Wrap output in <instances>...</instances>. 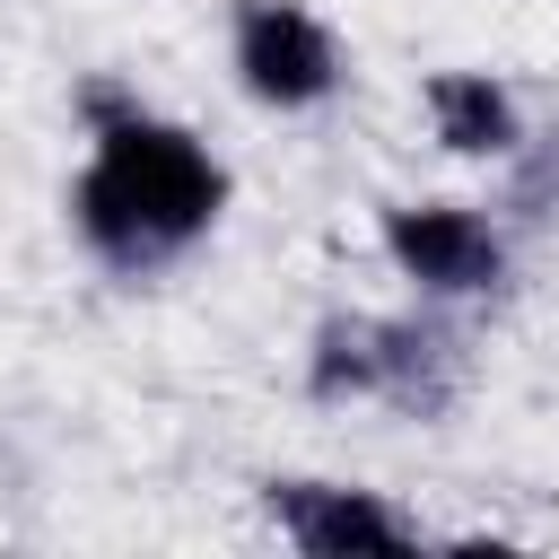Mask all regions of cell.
I'll list each match as a JSON object with an SVG mask.
<instances>
[{
    "label": "cell",
    "mask_w": 559,
    "mask_h": 559,
    "mask_svg": "<svg viewBox=\"0 0 559 559\" xmlns=\"http://www.w3.org/2000/svg\"><path fill=\"white\" fill-rule=\"evenodd\" d=\"M218 201H227V175L192 131L122 114V122L96 131V157H87V175L70 192V218L105 262L148 271V262L183 253L218 218Z\"/></svg>",
    "instance_id": "cell-1"
},
{
    "label": "cell",
    "mask_w": 559,
    "mask_h": 559,
    "mask_svg": "<svg viewBox=\"0 0 559 559\" xmlns=\"http://www.w3.org/2000/svg\"><path fill=\"white\" fill-rule=\"evenodd\" d=\"M236 79H245V96L297 114V105H323L341 87V44L297 0H245L236 9Z\"/></svg>",
    "instance_id": "cell-2"
},
{
    "label": "cell",
    "mask_w": 559,
    "mask_h": 559,
    "mask_svg": "<svg viewBox=\"0 0 559 559\" xmlns=\"http://www.w3.org/2000/svg\"><path fill=\"white\" fill-rule=\"evenodd\" d=\"M384 253L402 262V280L437 288V297H472L498 280V236L472 218V210H445V201H419V210H393L384 218Z\"/></svg>",
    "instance_id": "cell-3"
},
{
    "label": "cell",
    "mask_w": 559,
    "mask_h": 559,
    "mask_svg": "<svg viewBox=\"0 0 559 559\" xmlns=\"http://www.w3.org/2000/svg\"><path fill=\"white\" fill-rule=\"evenodd\" d=\"M271 515L297 550L314 559H349V550H411V524L393 507H376L367 489H332V480H280Z\"/></svg>",
    "instance_id": "cell-4"
},
{
    "label": "cell",
    "mask_w": 559,
    "mask_h": 559,
    "mask_svg": "<svg viewBox=\"0 0 559 559\" xmlns=\"http://www.w3.org/2000/svg\"><path fill=\"white\" fill-rule=\"evenodd\" d=\"M428 114H437V140L463 148V157L515 148V96H507L489 70H437V79H428Z\"/></svg>",
    "instance_id": "cell-5"
}]
</instances>
